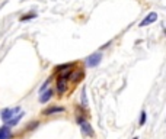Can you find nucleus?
<instances>
[{
    "label": "nucleus",
    "mask_w": 166,
    "mask_h": 139,
    "mask_svg": "<svg viewBox=\"0 0 166 139\" xmlns=\"http://www.w3.org/2000/svg\"><path fill=\"white\" fill-rule=\"evenodd\" d=\"M23 116H25V113H23L22 110H21V112H19L18 115H15V116H13V118H12L10 120H9V122L6 123V125H7V126H16V125H18V123H19V122L22 120Z\"/></svg>",
    "instance_id": "7"
},
{
    "label": "nucleus",
    "mask_w": 166,
    "mask_h": 139,
    "mask_svg": "<svg viewBox=\"0 0 166 139\" xmlns=\"http://www.w3.org/2000/svg\"><path fill=\"white\" fill-rule=\"evenodd\" d=\"M64 112V107H61V106H54V107H50V109H47V110H44L42 113L44 115H55V113H63Z\"/></svg>",
    "instance_id": "9"
},
{
    "label": "nucleus",
    "mask_w": 166,
    "mask_h": 139,
    "mask_svg": "<svg viewBox=\"0 0 166 139\" xmlns=\"http://www.w3.org/2000/svg\"><path fill=\"white\" fill-rule=\"evenodd\" d=\"M156 21H157V13H156V12H150V13L144 18L143 21L138 23V26H140V28H143V26H149L150 23H155Z\"/></svg>",
    "instance_id": "4"
},
{
    "label": "nucleus",
    "mask_w": 166,
    "mask_h": 139,
    "mask_svg": "<svg viewBox=\"0 0 166 139\" xmlns=\"http://www.w3.org/2000/svg\"><path fill=\"white\" fill-rule=\"evenodd\" d=\"M21 112V107L16 106V107H6V109H3L1 112H0V118L1 120L4 122V123H7L9 120H10L15 115H18Z\"/></svg>",
    "instance_id": "2"
},
{
    "label": "nucleus",
    "mask_w": 166,
    "mask_h": 139,
    "mask_svg": "<svg viewBox=\"0 0 166 139\" xmlns=\"http://www.w3.org/2000/svg\"><path fill=\"white\" fill-rule=\"evenodd\" d=\"M100 61H102V54L100 52H95L86 58L88 67H92V68H93V67H98V65L100 64Z\"/></svg>",
    "instance_id": "3"
},
{
    "label": "nucleus",
    "mask_w": 166,
    "mask_h": 139,
    "mask_svg": "<svg viewBox=\"0 0 166 139\" xmlns=\"http://www.w3.org/2000/svg\"><path fill=\"white\" fill-rule=\"evenodd\" d=\"M133 139H138V138H137V136H135V138H133Z\"/></svg>",
    "instance_id": "16"
},
{
    "label": "nucleus",
    "mask_w": 166,
    "mask_h": 139,
    "mask_svg": "<svg viewBox=\"0 0 166 139\" xmlns=\"http://www.w3.org/2000/svg\"><path fill=\"white\" fill-rule=\"evenodd\" d=\"M146 120H147V115H146V112H141L140 113V119H138V126H144L146 125Z\"/></svg>",
    "instance_id": "11"
},
{
    "label": "nucleus",
    "mask_w": 166,
    "mask_h": 139,
    "mask_svg": "<svg viewBox=\"0 0 166 139\" xmlns=\"http://www.w3.org/2000/svg\"><path fill=\"white\" fill-rule=\"evenodd\" d=\"M50 83H51V77H50V78H47V80L44 81V84H42V86H41V88H39V93H42L44 90H47V88H48V86H50Z\"/></svg>",
    "instance_id": "14"
},
{
    "label": "nucleus",
    "mask_w": 166,
    "mask_h": 139,
    "mask_svg": "<svg viewBox=\"0 0 166 139\" xmlns=\"http://www.w3.org/2000/svg\"><path fill=\"white\" fill-rule=\"evenodd\" d=\"M82 107H88V99H86V88L82 90Z\"/></svg>",
    "instance_id": "13"
},
{
    "label": "nucleus",
    "mask_w": 166,
    "mask_h": 139,
    "mask_svg": "<svg viewBox=\"0 0 166 139\" xmlns=\"http://www.w3.org/2000/svg\"><path fill=\"white\" fill-rule=\"evenodd\" d=\"M71 73H73V67L61 71V74L58 75V78H57V93H58V96L64 94L67 91V88H68V80H70Z\"/></svg>",
    "instance_id": "1"
},
{
    "label": "nucleus",
    "mask_w": 166,
    "mask_h": 139,
    "mask_svg": "<svg viewBox=\"0 0 166 139\" xmlns=\"http://www.w3.org/2000/svg\"><path fill=\"white\" fill-rule=\"evenodd\" d=\"M33 126H39V122H33V123H31V125L28 126V130H32V129H35Z\"/></svg>",
    "instance_id": "15"
},
{
    "label": "nucleus",
    "mask_w": 166,
    "mask_h": 139,
    "mask_svg": "<svg viewBox=\"0 0 166 139\" xmlns=\"http://www.w3.org/2000/svg\"><path fill=\"white\" fill-rule=\"evenodd\" d=\"M53 96H54V91L51 88H47L42 93H39V101L41 103H47V101H50V99Z\"/></svg>",
    "instance_id": "6"
},
{
    "label": "nucleus",
    "mask_w": 166,
    "mask_h": 139,
    "mask_svg": "<svg viewBox=\"0 0 166 139\" xmlns=\"http://www.w3.org/2000/svg\"><path fill=\"white\" fill-rule=\"evenodd\" d=\"M12 136V130H10V126L4 125L0 128V139H10Z\"/></svg>",
    "instance_id": "8"
},
{
    "label": "nucleus",
    "mask_w": 166,
    "mask_h": 139,
    "mask_svg": "<svg viewBox=\"0 0 166 139\" xmlns=\"http://www.w3.org/2000/svg\"><path fill=\"white\" fill-rule=\"evenodd\" d=\"M80 125V128H82V132H83V135L85 136H89V138H92L93 135H95V132H93V128L90 126V123L86 122V119L82 122V123H79Z\"/></svg>",
    "instance_id": "5"
},
{
    "label": "nucleus",
    "mask_w": 166,
    "mask_h": 139,
    "mask_svg": "<svg viewBox=\"0 0 166 139\" xmlns=\"http://www.w3.org/2000/svg\"><path fill=\"white\" fill-rule=\"evenodd\" d=\"M33 18H36V13H29V15H23L22 18L19 19V22H25V21H31Z\"/></svg>",
    "instance_id": "12"
},
{
    "label": "nucleus",
    "mask_w": 166,
    "mask_h": 139,
    "mask_svg": "<svg viewBox=\"0 0 166 139\" xmlns=\"http://www.w3.org/2000/svg\"><path fill=\"white\" fill-rule=\"evenodd\" d=\"M71 67H74L71 63H67V64H63V65H57V67H55V71H57V73H61V71H64L67 68H71Z\"/></svg>",
    "instance_id": "10"
}]
</instances>
